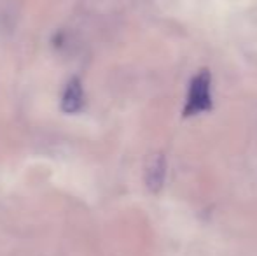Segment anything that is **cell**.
I'll use <instances>...</instances> for the list:
<instances>
[{
    "instance_id": "obj_1",
    "label": "cell",
    "mask_w": 257,
    "mask_h": 256,
    "mask_svg": "<svg viewBox=\"0 0 257 256\" xmlns=\"http://www.w3.org/2000/svg\"><path fill=\"white\" fill-rule=\"evenodd\" d=\"M210 109H212V77L208 70H201L189 82L184 116H198Z\"/></svg>"
},
{
    "instance_id": "obj_2",
    "label": "cell",
    "mask_w": 257,
    "mask_h": 256,
    "mask_svg": "<svg viewBox=\"0 0 257 256\" xmlns=\"http://www.w3.org/2000/svg\"><path fill=\"white\" fill-rule=\"evenodd\" d=\"M86 102L84 97V88H82V82L79 77H72L67 82L63 90V95H61L60 107L65 114H77L82 111Z\"/></svg>"
},
{
    "instance_id": "obj_3",
    "label": "cell",
    "mask_w": 257,
    "mask_h": 256,
    "mask_svg": "<svg viewBox=\"0 0 257 256\" xmlns=\"http://www.w3.org/2000/svg\"><path fill=\"white\" fill-rule=\"evenodd\" d=\"M163 179H165V160L158 158L149 168V174H147V186H149L153 192H158L163 185Z\"/></svg>"
}]
</instances>
